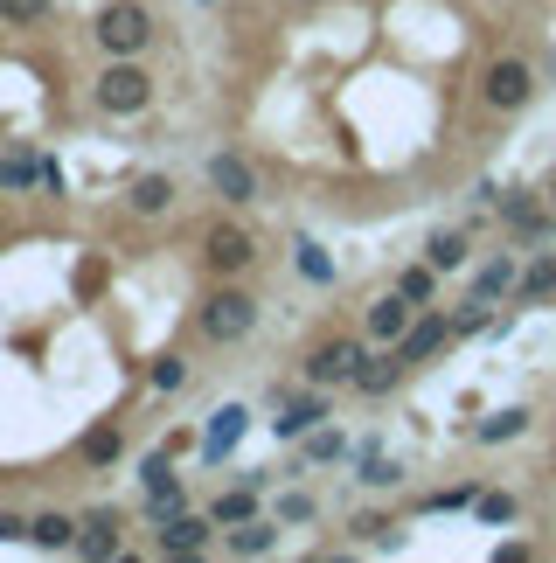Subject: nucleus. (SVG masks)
<instances>
[{
	"mask_svg": "<svg viewBox=\"0 0 556 563\" xmlns=\"http://www.w3.org/2000/svg\"><path fill=\"white\" fill-rule=\"evenodd\" d=\"M98 42H105V56H139V49L153 42V14H146L139 0H112V7L98 14Z\"/></svg>",
	"mask_w": 556,
	"mask_h": 563,
	"instance_id": "obj_1",
	"label": "nucleus"
},
{
	"mask_svg": "<svg viewBox=\"0 0 556 563\" xmlns=\"http://www.w3.org/2000/svg\"><path fill=\"white\" fill-rule=\"evenodd\" d=\"M258 327V299H244V292H209L202 299V334L209 341H244Z\"/></svg>",
	"mask_w": 556,
	"mask_h": 563,
	"instance_id": "obj_2",
	"label": "nucleus"
},
{
	"mask_svg": "<svg viewBox=\"0 0 556 563\" xmlns=\"http://www.w3.org/2000/svg\"><path fill=\"white\" fill-rule=\"evenodd\" d=\"M146 98H153V77L126 56H112V70L98 77V105L105 112H146Z\"/></svg>",
	"mask_w": 556,
	"mask_h": 563,
	"instance_id": "obj_3",
	"label": "nucleus"
},
{
	"mask_svg": "<svg viewBox=\"0 0 556 563\" xmlns=\"http://www.w3.org/2000/svg\"><path fill=\"white\" fill-rule=\"evenodd\" d=\"M209 529H216V515L202 522V515H160V557H202L209 550Z\"/></svg>",
	"mask_w": 556,
	"mask_h": 563,
	"instance_id": "obj_4",
	"label": "nucleus"
},
{
	"mask_svg": "<svg viewBox=\"0 0 556 563\" xmlns=\"http://www.w3.org/2000/svg\"><path fill=\"white\" fill-rule=\"evenodd\" d=\"M306 376H313V383H355V376H362V348H355V341H327V348L306 355Z\"/></svg>",
	"mask_w": 556,
	"mask_h": 563,
	"instance_id": "obj_5",
	"label": "nucleus"
},
{
	"mask_svg": "<svg viewBox=\"0 0 556 563\" xmlns=\"http://www.w3.org/2000/svg\"><path fill=\"white\" fill-rule=\"evenodd\" d=\"M244 424H251L244 404H223V411L209 418V431H202V459H230V452H237V438H244Z\"/></svg>",
	"mask_w": 556,
	"mask_h": 563,
	"instance_id": "obj_6",
	"label": "nucleus"
},
{
	"mask_svg": "<svg viewBox=\"0 0 556 563\" xmlns=\"http://www.w3.org/2000/svg\"><path fill=\"white\" fill-rule=\"evenodd\" d=\"M529 63H494L487 70V105H501V112H515V105H529Z\"/></svg>",
	"mask_w": 556,
	"mask_h": 563,
	"instance_id": "obj_7",
	"label": "nucleus"
},
{
	"mask_svg": "<svg viewBox=\"0 0 556 563\" xmlns=\"http://www.w3.org/2000/svg\"><path fill=\"white\" fill-rule=\"evenodd\" d=\"M209 188H216L223 202H251V195H258V174H251L237 153H216V160H209Z\"/></svg>",
	"mask_w": 556,
	"mask_h": 563,
	"instance_id": "obj_8",
	"label": "nucleus"
},
{
	"mask_svg": "<svg viewBox=\"0 0 556 563\" xmlns=\"http://www.w3.org/2000/svg\"><path fill=\"white\" fill-rule=\"evenodd\" d=\"M202 258H209V272H223V279H230V272H244L258 251H251V237H244V230H209Z\"/></svg>",
	"mask_w": 556,
	"mask_h": 563,
	"instance_id": "obj_9",
	"label": "nucleus"
},
{
	"mask_svg": "<svg viewBox=\"0 0 556 563\" xmlns=\"http://www.w3.org/2000/svg\"><path fill=\"white\" fill-rule=\"evenodd\" d=\"M258 480H265V473H251L244 487L216 494V508H209V515H216V529H237V522H251V515H258Z\"/></svg>",
	"mask_w": 556,
	"mask_h": 563,
	"instance_id": "obj_10",
	"label": "nucleus"
},
{
	"mask_svg": "<svg viewBox=\"0 0 556 563\" xmlns=\"http://www.w3.org/2000/svg\"><path fill=\"white\" fill-rule=\"evenodd\" d=\"M411 299H404V292H390V299H376V306H369V334H376V341H404V327H411Z\"/></svg>",
	"mask_w": 556,
	"mask_h": 563,
	"instance_id": "obj_11",
	"label": "nucleus"
},
{
	"mask_svg": "<svg viewBox=\"0 0 556 563\" xmlns=\"http://www.w3.org/2000/svg\"><path fill=\"white\" fill-rule=\"evenodd\" d=\"M126 209H133V216H167V209H174V181H167V174H139Z\"/></svg>",
	"mask_w": 556,
	"mask_h": 563,
	"instance_id": "obj_12",
	"label": "nucleus"
},
{
	"mask_svg": "<svg viewBox=\"0 0 556 563\" xmlns=\"http://www.w3.org/2000/svg\"><path fill=\"white\" fill-rule=\"evenodd\" d=\"M445 334H452L445 320H411V327H404V341H397V355H404V362H424V355H438V348H445Z\"/></svg>",
	"mask_w": 556,
	"mask_h": 563,
	"instance_id": "obj_13",
	"label": "nucleus"
},
{
	"mask_svg": "<svg viewBox=\"0 0 556 563\" xmlns=\"http://www.w3.org/2000/svg\"><path fill=\"white\" fill-rule=\"evenodd\" d=\"M77 529H84V522H70V515H35V522H28V543H35V550H77Z\"/></svg>",
	"mask_w": 556,
	"mask_h": 563,
	"instance_id": "obj_14",
	"label": "nucleus"
},
{
	"mask_svg": "<svg viewBox=\"0 0 556 563\" xmlns=\"http://www.w3.org/2000/svg\"><path fill=\"white\" fill-rule=\"evenodd\" d=\"M77 550L84 557H119L126 543H119V515H91L84 529H77Z\"/></svg>",
	"mask_w": 556,
	"mask_h": 563,
	"instance_id": "obj_15",
	"label": "nucleus"
},
{
	"mask_svg": "<svg viewBox=\"0 0 556 563\" xmlns=\"http://www.w3.org/2000/svg\"><path fill=\"white\" fill-rule=\"evenodd\" d=\"M119 452H126L119 424H98V431H84V445H77V459H84V466H119Z\"/></svg>",
	"mask_w": 556,
	"mask_h": 563,
	"instance_id": "obj_16",
	"label": "nucleus"
},
{
	"mask_svg": "<svg viewBox=\"0 0 556 563\" xmlns=\"http://www.w3.org/2000/svg\"><path fill=\"white\" fill-rule=\"evenodd\" d=\"M320 418H327V404H320V397H299V404H285V411L272 418V431L278 438H306Z\"/></svg>",
	"mask_w": 556,
	"mask_h": 563,
	"instance_id": "obj_17",
	"label": "nucleus"
},
{
	"mask_svg": "<svg viewBox=\"0 0 556 563\" xmlns=\"http://www.w3.org/2000/svg\"><path fill=\"white\" fill-rule=\"evenodd\" d=\"M272 543H278V529H272V522H258V515L230 529V550H237V557H265Z\"/></svg>",
	"mask_w": 556,
	"mask_h": 563,
	"instance_id": "obj_18",
	"label": "nucleus"
},
{
	"mask_svg": "<svg viewBox=\"0 0 556 563\" xmlns=\"http://www.w3.org/2000/svg\"><path fill=\"white\" fill-rule=\"evenodd\" d=\"M508 285H515V258H494V265H487V272L473 279V306H487V299H501Z\"/></svg>",
	"mask_w": 556,
	"mask_h": 563,
	"instance_id": "obj_19",
	"label": "nucleus"
},
{
	"mask_svg": "<svg viewBox=\"0 0 556 563\" xmlns=\"http://www.w3.org/2000/svg\"><path fill=\"white\" fill-rule=\"evenodd\" d=\"M424 258H431L438 272H459V265H466V237H459V230H438V237L424 244Z\"/></svg>",
	"mask_w": 556,
	"mask_h": 563,
	"instance_id": "obj_20",
	"label": "nucleus"
},
{
	"mask_svg": "<svg viewBox=\"0 0 556 563\" xmlns=\"http://www.w3.org/2000/svg\"><path fill=\"white\" fill-rule=\"evenodd\" d=\"M508 230H515V237H529V244H543V230H550V223H543V209H536V202H522V195H515V202H508Z\"/></svg>",
	"mask_w": 556,
	"mask_h": 563,
	"instance_id": "obj_21",
	"label": "nucleus"
},
{
	"mask_svg": "<svg viewBox=\"0 0 556 563\" xmlns=\"http://www.w3.org/2000/svg\"><path fill=\"white\" fill-rule=\"evenodd\" d=\"M431 279H438V265H431V258H424V265H411V272H404V279H397V292H404V299H411V306H424V299H431Z\"/></svg>",
	"mask_w": 556,
	"mask_h": 563,
	"instance_id": "obj_22",
	"label": "nucleus"
},
{
	"mask_svg": "<svg viewBox=\"0 0 556 563\" xmlns=\"http://www.w3.org/2000/svg\"><path fill=\"white\" fill-rule=\"evenodd\" d=\"M146 383H153V390H181V383H188V362H181V355H160V362L146 369Z\"/></svg>",
	"mask_w": 556,
	"mask_h": 563,
	"instance_id": "obj_23",
	"label": "nucleus"
},
{
	"mask_svg": "<svg viewBox=\"0 0 556 563\" xmlns=\"http://www.w3.org/2000/svg\"><path fill=\"white\" fill-rule=\"evenodd\" d=\"M35 174H42V160H28V153H7L0 160V188H28Z\"/></svg>",
	"mask_w": 556,
	"mask_h": 563,
	"instance_id": "obj_24",
	"label": "nucleus"
},
{
	"mask_svg": "<svg viewBox=\"0 0 556 563\" xmlns=\"http://www.w3.org/2000/svg\"><path fill=\"white\" fill-rule=\"evenodd\" d=\"M299 272H306L313 285H334V258H327L320 244H299Z\"/></svg>",
	"mask_w": 556,
	"mask_h": 563,
	"instance_id": "obj_25",
	"label": "nucleus"
},
{
	"mask_svg": "<svg viewBox=\"0 0 556 563\" xmlns=\"http://www.w3.org/2000/svg\"><path fill=\"white\" fill-rule=\"evenodd\" d=\"M522 424H529V411H494V418L480 424V438H487V445H501V438H515Z\"/></svg>",
	"mask_w": 556,
	"mask_h": 563,
	"instance_id": "obj_26",
	"label": "nucleus"
},
{
	"mask_svg": "<svg viewBox=\"0 0 556 563\" xmlns=\"http://www.w3.org/2000/svg\"><path fill=\"white\" fill-rule=\"evenodd\" d=\"M341 452H348V438H341V431H320V424L306 431V459H341Z\"/></svg>",
	"mask_w": 556,
	"mask_h": 563,
	"instance_id": "obj_27",
	"label": "nucleus"
},
{
	"mask_svg": "<svg viewBox=\"0 0 556 563\" xmlns=\"http://www.w3.org/2000/svg\"><path fill=\"white\" fill-rule=\"evenodd\" d=\"M473 501H480L473 487H445V494H431L424 508H431V515H445V508H473Z\"/></svg>",
	"mask_w": 556,
	"mask_h": 563,
	"instance_id": "obj_28",
	"label": "nucleus"
},
{
	"mask_svg": "<svg viewBox=\"0 0 556 563\" xmlns=\"http://www.w3.org/2000/svg\"><path fill=\"white\" fill-rule=\"evenodd\" d=\"M362 480H369V487H397V466H390V459H376V452H369V459H362Z\"/></svg>",
	"mask_w": 556,
	"mask_h": 563,
	"instance_id": "obj_29",
	"label": "nucleus"
},
{
	"mask_svg": "<svg viewBox=\"0 0 556 563\" xmlns=\"http://www.w3.org/2000/svg\"><path fill=\"white\" fill-rule=\"evenodd\" d=\"M278 522H313V501H306V494H285V501H278Z\"/></svg>",
	"mask_w": 556,
	"mask_h": 563,
	"instance_id": "obj_30",
	"label": "nucleus"
},
{
	"mask_svg": "<svg viewBox=\"0 0 556 563\" xmlns=\"http://www.w3.org/2000/svg\"><path fill=\"white\" fill-rule=\"evenodd\" d=\"M56 0H0V14H14V21H35V14H49Z\"/></svg>",
	"mask_w": 556,
	"mask_h": 563,
	"instance_id": "obj_31",
	"label": "nucleus"
},
{
	"mask_svg": "<svg viewBox=\"0 0 556 563\" xmlns=\"http://www.w3.org/2000/svg\"><path fill=\"white\" fill-rule=\"evenodd\" d=\"M480 515H487V522H508L515 501H508V494H480Z\"/></svg>",
	"mask_w": 556,
	"mask_h": 563,
	"instance_id": "obj_32",
	"label": "nucleus"
},
{
	"mask_svg": "<svg viewBox=\"0 0 556 563\" xmlns=\"http://www.w3.org/2000/svg\"><path fill=\"white\" fill-rule=\"evenodd\" d=\"M14 536H28V522L21 515H0V543H14Z\"/></svg>",
	"mask_w": 556,
	"mask_h": 563,
	"instance_id": "obj_33",
	"label": "nucleus"
},
{
	"mask_svg": "<svg viewBox=\"0 0 556 563\" xmlns=\"http://www.w3.org/2000/svg\"><path fill=\"white\" fill-rule=\"evenodd\" d=\"M550 202H556V181H550Z\"/></svg>",
	"mask_w": 556,
	"mask_h": 563,
	"instance_id": "obj_34",
	"label": "nucleus"
}]
</instances>
